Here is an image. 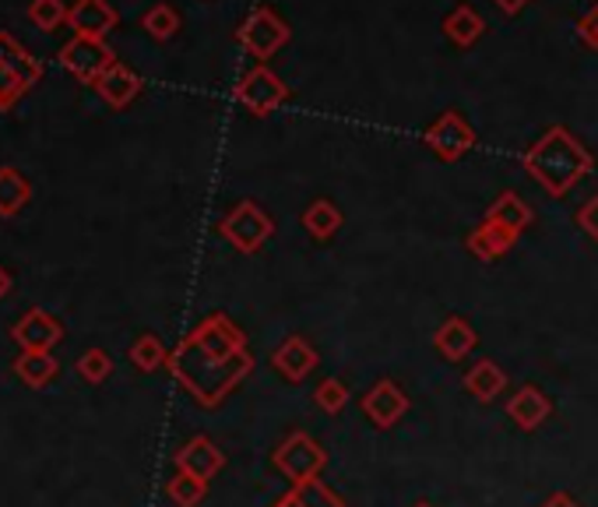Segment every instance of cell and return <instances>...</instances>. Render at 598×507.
Segmentation results:
<instances>
[{
    "label": "cell",
    "instance_id": "cell-1",
    "mask_svg": "<svg viewBox=\"0 0 598 507\" xmlns=\"http://www.w3.org/2000/svg\"><path fill=\"white\" fill-rule=\"evenodd\" d=\"M166 371L183 384L201 409H219L240 384L251 377L254 356L246 349L243 328L225 314H209L197 328L180 338Z\"/></svg>",
    "mask_w": 598,
    "mask_h": 507
},
{
    "label": "cell",
    "instance_id": "cell-2",
    "mask_svg": "<svg viewBox=\"0 0 598 507\" xmlns=\"http://www.w3.org/2000/svg\"><path fill=\"white\" fill-rule=\"evenodd\" d=\"M521 166L549 197H567L595 170V155L577 141L574 131L556 124L525 149Z\"/></svg>",
    "mask_w": 598,
    "mask_h": 507
},
{
    "label": "cell",
    "instance_id": "cell-3",
    "mask_svg": "<svg viewBox=\"0 0 598 507\" xmlns=\"http://www.w3.org/2000/svg\"><path fill=\"white\" fill-rule=\"evenodd\" d=\"M327 465V452L311 437V434H288L278 448L272 452V469L288 483V486H303L311 479H321Z\"/></svg>",
    "mask_w": 598,
    "mask_h": 507
},
{
    "label": "cell",
    "instance_id": "cell-4",
    "mask_svg": "<svg viewBox=\"0 0 598 507\" xmlns=\"http://www.w3.org/2000/svg\"><path fill=\"white\" fill-rule=\"evenodd\" d=\"M219 233H222V240L230 243V247H236L240 254H257L264 243L272 240L275 219L267 215L261 205H254V201H240V205H236L230 215H222Z\"/></svg>",
    "mask_w": 598,
    "mask_h": 507
},
{
    "label": "cell",
    "instance_id": "cell-5",
    "mask_svg": "<svg viewBox=\"0 0 598 507\" xmlns=\"http://www.w3.org/2000/svg\"><path fill=\"white\" fill-rule=\"evenodd\" d=\"M60 64L68 74H74L81 85H95V81L116 64V53L107 47V39H89V36H71L60 47Z\"/></svg>",
    "mask_w": 598,
    "mask_h": 507
},
{
    "label": "cell",
    "instance_id": "cell-6",
    "mask_svg": "<svg viewBox=\"0 0 598 507\" xmlns=\"http://www.w3.org/2000/svg\"><path fill=\"white\" fill-rule=\"evenodd\" d=\"M288 36H293V32H288V26L272 8H254L251 14L243 18V26L236 29V43L251 57L267 60L288 43Z\"/></svg>",
    "mask_w": 598,
    "mask_h": 507
},
{
    "label": "cell",
    "instance_id": "cell-7",
    "mask_svg": "<svg viewBox=\"0 0 598 507\" xmlns=\"http://www.w3.org/2000/svg\"><path fill=\"white\" fill-rule=\"evenodd\" d=\"M233 95H236V103L243 110H251L254 116H267V113H275L288 99V85L272 68L257 64V68H251L236 81Z\"/></svg>",
    "mask_w": 598,
    "mask_h": 507
},
{
    "label": "cell",
    "instance_id": "cell-8",
    "mask_svg": "<svg viewBox=\"0 0 598 507\" xmlns=\"http://www.w3.org/2000/svg\"><path fill=\"white\" fill-rule=\"evenodd\" d=\"M423 141H426V149L437 155V159L458 162V159H465L472 149H476V131H472V124H468V120H465L458 110H444V113L426 128Z\"/></svg>",
    "mask_w": 598,
    "mask_h": 507
},
{
    "label": "cell",
    "instance_id": "cell-9",
    "mask_svg": "<svg viewBox=\"0 0 598 507\" xmlns=\"http://www.w3.org/2000/svg\"><path fill=\"white\" fill-rule=\"evenodd\" d=\"M359 409L377 430H391V427H398V419H405V413L412 409V398L405 395L398 381L381 377L374 388L359 398Z\"/></svg>",
    "mask_w": 598,
    "mask_h": 507
},
{
    "label": "cell",
    "instance_id": "cell-10",
    "mask_svg": "<svg viewBox=\"0 0 598 507\" xmlns=\"http://www.w3.org/2000/svg\"><path fill=\"white\" fill-rule=\"evenodd\" d=\"M317 363H321V353L311 346V338H303V335H288L282 346L272 353L275 374L285 377L288 384H303L306 377L317 371Z\"/></svg>",
    "mask_w": 598,
    "mask_h": 507
},
{
    "label": "cell",
    "instance_id": "cell-11",
    "mask_svg": "<svg viewBox=\"0 0 598 507\" xmlns=\"http://www.w3.org/2000/svg\"><path fill=\"white\" fill-rule=\"evenodd\" d=\"M11 335H14L18 346H22V353H50L57 342L64 338V324H60L53 314L36 307L14 324Z\"/></svg>",
    "mask_w": 598,
    "mask_h": 507
},
{
    "label": "cell",
    "instance_id": "cell-12",
    "mask_svg": "<svg viewBox=\"0 0 598 507\" xmlns=\"http://www.w3.org/2000/svg\"><path fill=\"white\" fill-rule=\"evenodd\" d=\"M173 465H176L180 473H191V476H197V479L209 483L212 476H219V473L225 469V452L219 448L212 437L197 434V437H191V440L176 452Z\"/></svg>",
    "mask_w": 598,
    "mask_h": 507
},
{
    "label": "cell",
    "instance_id": "cell-13",
    "mask_svg": "<svg viewBox=\"0 0 598 507\" xmlns=\"http://www.w3.org/2000/svg\"><path fill=\"white\" fill-rule=\"evenodd\" d=\"M549 416H553V402L543 388H535V384H521L507 402V419L525 434L539 430Z\"/></svg>",
    "mask_w": 598,
    "mask_h": 507
},
{
    "label": "cell",
    "instance_id": "cell-14",
    "mask_svg": "<svg viewBox=\"0 0 598 507\" xmlns=\"http://www.w3.org/2000/svg\"><path fill=\"white\" fill-rule=\"evenodd\" d=\"M120 22L116 8L110 0H74V8L68 14V26L74 36H89V39H107Z\"/></svg>",
    "mask_w": 598,
    "mask_h": 507
},
{
    "label": "cell",
    "instance_id": "cell-15",
    "mask_svg": "<svg viewBox=\"0 0 598 507\" xmlns=\"http://www.w3.org/2000/svg\"><path fill=\"white\" fill-rule=\"evenodd\" d=\"M518 236L521 233L500 226V222L483 219L479 226L465 236V247H468V254L476 257V261H500L504 254H510V247L518 243Z\"/></svg>",
    "mask_w": 598,
    "mask_h": 507
},
{
    "label": "cell",
    "instance_id": "cell-16",
    "mask_svg": "<svg viewBox=\"0 0 598 507\" xmlns=\"http://www.w3.org/2000/svg\"><path fill=\"white\" fill-rule=\"evenodd\" d=\"M433 346H437V353L447 363H462V359L472 356V349L479 346V335L465 317H447L440 328L433 332Z\"/></svg>",
    "mask_w": 598,
    "mask_h": 507
},
{
    "label": "cell",
    "instance_id": "cell-17",
    "mask_svg": "<svg viewBox=\"0 0 598 507\" xmlns=\"http://www.w3.org/2000/svg\"><path fill=\"white\" fill-rule=\"evenodd\" d=\"M92 89L99 92V99H102L107 107L123 110V107H131L134 99L141 95V78H138L128 64H120V60H116V64H113L107 74H102Z\"/></svg>",
    "mask_w": 598,
    "mask_h": 507
},
{
    "label": "cell",
    "instance_id": "cell-18",
    "mask_svg": "<svg viewBox=\"0 0 598 507\" xmlns=\"http://www.w3.org/2000/svg\"><path fill=\"white\" fill-rule=\"evenodd\" d=\"M465 392L472 398H479V402H493L497 395H504L507 388V374L497 359H476L472 367L465 371Z\"/></svg>",
    "mask_w": 598,
    "mask_h": 507
},
{
    "label": "cell",
    "instance_id": "cell-19",
    "mask_svg": "<svg viewBox=\"0 0 598 507\" xmlns=\"http://www.w3.org/2000/svg\"><path fill=\"white\" fill-rule=\"evenodd\" d=\"M0 64H4L8 71H14L26 89H32L36 81L43 78V64H39V60L22 43H18L14 36H8V32H0Z\"/></svg>",
    "mask_w": 598,
    "mask_h": 507
},
{
    "label": "cell",
    "instance_id": "cell-20",
    "mask_svg": "<svg viewBox=\"0 0 598 507\" xmlns=\"http://www.w3.org/2000/svg\"><path fill=\"white\" fill-rule=\"evenodd\" d=\"M29 197H32L29 176L22 170H14V166H0V215H4V219L18 215L29 205Z\"/></svg>",
    "mask_w": 598,
    "mask_h": 507
},
{
    "label": "cell",
    "instance_id": "cell-21",
    "mask_svg": "<svg viewBox=\"0 0 598 507\" xmlns=\"http://www.w3.org/2000/svg\"><path fill=\"white\" fill-rule=\"evenodd\" d=\"M486 219L500 222V226H507V230H514V233H525V230L531 226V205H528L521 194L504 191V194L489 205Z\"/></svg>",
    "mask_w": 598,
    "mask_h": 507
},
{
    "label": "cell",
    "instance_id": "cell-22",
    "mask_svg": "<svg viewBox=\"0 0 598 507\" xmlns=\"http://www.w3.org/2000/svg\"><path fill=\"white\" fill-rule=\"evenodd\" d=\"M486 32V22L483 18L472 11L468 4L455 8L447 18H444V36L450 39L455 47H472V43H479Z\"/></svg>",
    "mask_w": 598,
    "mask_h": 507
},
{
    "label": "cell",
    "instance_id": "cell-23",
    "mask_svg": "<svg viewBox=\"0 0 598 507\" xmlns=\"http://www.w3.org/2000/svg\"><path fill=\"white\" fill-rule=\"evenodd\" d=\"M342 222H345V215L338 212L335 201H327V197H317L314 205L303 212V230L314 240H332L342 230Z\"/></svg>",
    "mask_w": 598,
    "mask_h": 507
},
{
    "label": "cell",
    "instance_id": "cell-24",
    "mask_svg": "<svg viewBox=\"0 0 598 507\" xmlns=\"http://www.w3.org/2000/svg\"><path fill=\"white\" fill-rule=\"evenodd\" d=\"M14 374L22 377L29 388H47V384L57 381L60 363L53 359V353H22L14 359Z\"/></svg>",
    "mask_w": 598,
    "mask_h": 507
},
{
    "label": "cell",
    "instance_id": "cell-25",
    "mask_svg": "<svg viewBox=\"0 0 598 507\" xmlns=\"http://www.w3.org/2000/svg\"><path fill=\"white\" fill-rule=\"evenodd\" d=\"M128 356H131V363L141 374H155V371H162L170 363V349L162 346L159 335H138L134 346L128 349Z\"/></svg>",
    "mask_w": 598,
    "mask_h": 507
},
{
    "label": "cell",
    "instance_id": "cell-26",
    "mask_svg": "<svg viewBox=\"0 0 598 507\" xmlns=\"http://www.w3.org/2000/svg\"><path fill=\"white\" fill-rule=\"evenodd\" d=\"M166 497L176 504V507H197L204 497H209V483L191 476V473H173V479L166 483Z\"/></svg>",
    "mask_w": 598,
    "mask_h": 507
},
{
    "label": "cell",
    "instance_id": "cell-27",
    "mask_svg": "<svg viewBox=\"0 0 598 507\" xmlns=\"http://www.w3.org/2000/svg\"><path fill=\"white\" fill-rule=\"evenodd\" d=\"M141 29L152 39H159V43H166V39H173L180 32V14L173 4H155L141 14Z\"/></svg>",
    "mask_w": 598,
    "mask_h": 507
},
{
    "label": "cell",
    "instance_id": "cell-28",
    "mask_svg": "<svg viewBox=\"0 0 598 507\" xmlns=\"http://www.w3.org/2000/svg\"><path fill=\"white\" fill-rule=\"evenodd\" d=\"M68 14L71 8L64 4V0H32L29 4V18H32V26L36 29H43V32H53L68 22Z\"/></svg>",
    "mask_w": 598,
    "mask_h": 507
},
{
    "label": "cell",
    "instance_id": "cell-29",
    "mask_svg": "<svg viewBox=\"0 0 598 507\" xmlns=\"http://www.w3.org/2000/svg\"><path fill=\"white\" fill-rule=\"evenodd\" d=\"M314 402H317V409L327 413V416H338L345 405H348V384L342 377H324L317 384V392H314Z\"/></svg>",
    "mask_w": 598,
    "mask_h": 507
},
{
    "label": "cell",
    "instance_id": "cell-30",
    "mask_svg": "<svg viewBox=\"0 0 598 507\" xmlns=\"http://www.w3.org/2000/svg\"><path fill=\"white\" fill-rule=\"evenodd\" d=\"M78 374L85 377L89 384H102L110 374H113V356L107 349H89V353H81L78 359Z\"/></svg>",
    "mask_w": 598,
    "mask_h": 507
},
{
    "label": "cell",
    "instance_id": "cell-31",
    "mask_svg": "<svg viewBox=\"0 0 598 507\" xmlns=\"http://www.w3.org/2000/svg\"><path fill=\"white\" fill-rule=\"evenodd\" d=\"M293 490L300 494V500L306 507H348L324 479H311V483H303V486H293Z\"/></svg>",
    "mask_w": 598,
    "mask_h": 507
},
{
    "label": "cell",
    "instance_id": "cell-32",
    "mask_svg": "<svg viewBox=\"0 0 598 507\" xmlns=\"http://www.w3.org/2000/svg\"><path fill=\"white\" fill-rule=\"evenodd\" d=\"M26 92H29V89L22 85V81H18V74L0 64V113L14 110V107H18V99H22Z\"/></svg>",
    "mask_w": 598,
    "mask_h": 507
},
{
    "label": "cell",
    "instance_id": "cell-33",
    "mask_svg": "<svg viewBox=\"0 0 598 507\" xmlns=\"http://www.w3.org/2000/svg\"><path fill=\"white\" fill-rule=\"evenodd\" d=\"M574 222L581 226V233L588 236V240H595L598 243V194H591L581 209H577V215H574Z\"/></svg>",
    "mask_w": 598,
    "mask_h": 507
},
{
    "label": "cell",
    "instance_id": "cell-34",
    "mask_svg": "<svg viewBox=\"0 0 598 507\" xmlns=\"http://www.w3.org/2000/svg\"><path fill=\"white\" fill-rule=\"evenodd\" d=\"M577 36L585 39V47H591V50H598V0H595V8L577 22Z\"/></svg>",
    "mask_w": 598,
    "mask_h": 507
},
{
    "label": "cell",
    "instance_id": "cell-35",
    "mask_svg": "<svg viewBox=\"0 0 598 507\" xmlns=\"http://www.w3.org/2000/svg\"><path fill=\"white\" fill-rule=\"evenodd\" d=\"M539 507H581V504H577L570 494H564V490H556V494H549Z\"/></svg>",
    "mask_w": 598,
    "mask_h": 507
},
{
    "label": "cell",
    "instance_id": "cell-36",
    "mask_svg": "<svg viewBox=\"0 0 598 507\" xmlns=\"http://www.w3.org/2000/svg\"><path fill=\"white\" fill-rule=\"evenodd\" d=\"M493 4H497L504 14H518V11H525L531 0H493Z\"/></svg>",
    "mask_w": 598,
    "mask_h": 507
},
{
    "label": "cell",
    "instance_id": "cell-37",
    "mask_svg": "<svg viewBox=\"0 0 598 507\" xmlns=\"http://www.w3.org/2000/svg\"><path fill=\"white\" fill-rule=\"evenodd\" d=\"M272 507H306V504L300 500V494L293 490V486H288V490H285V494H282Z\"/></svg>",
    "mask_w": 598,
    "mask_h": 507
},
{
    "label": "cell",
    "instance_id": "cell-38",
    "mask_svg": "<svg viewBox=\"0 0 598 507\" xmlns=\"http://www.w3.org/2000/svg\"><path fill=\"white\" fill-rule=\"evenodd\" d=\"M11 286H14V278H11V272L0 265V300H4L8 293H11Z\"/></svg>",
    "mask_w": 598,
    "mask_h": 507
},
{
    "label": "cell",
    "instance_id": "cell-39",
    "mask_svg": "<svg viewBox=\"0 0 598 507\" xmlns=\"http://www.w3.org/2000/svg\"><path fill=\"white\" fill-rule=\"evenodd\" d=\"M412 507H433L429 500H416V504H412Z\"/></svg>",
    "mask_w": 598,
    "mask_h": 507
}]
</instances>
